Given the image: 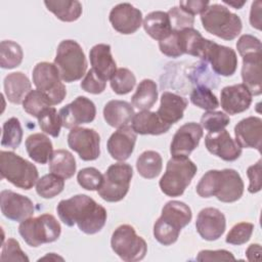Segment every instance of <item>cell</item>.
Masks as SVG:
<instances>
[{
	"instance_id": "52",
	"label": "cell",
	"mask_w": 262,
	"mask_h": 262,
	"mask_svg": "<svg viewBox=\"0 0 262 262\" xmlns=\"http://www.w3.org/2000/svg\"><path fill=\"white\" fill-rule=\"evenodd\" d=\"M209 4H210L209 1H205V0H186V1H180L179 7L184 11H186L187 13L194 16V14L202 13Z\"/></svg>"
},
{
	"instance_id": "27",
	"label": "cell",
	"mask_w": 262,
	"mask_h": 262,
	"mask_svg": "<svg viewBox=\"0 0 262 262\" xmlns=\"http://www.w3.org/2000/svg\"><path fill=\"white\" fill-rule=\"evenodd\" d=\"M134 115L133 106L125 100H110L103 107V118L114 128L127 126L132 121Z\"/></svg>"
},
{
	"instance_id": "47",
	"label": "cell",
	"mask_w": 262,
	"mask_h": 262,
	"mask_svg": "<svg viewBox=\"0 0 262 262\" xmlns=\"http://www.w3.org/2000/svg\"><path fill=\"white\" fill-rule=\"evenodd\" d=\"M81 88L91 94H99L102 93L106 86V81L101 79L92 69L89 70L86 74L84 79L80 84Z\"/></svg>"
},
{
	"instance_id": "50",
	"label": "cell",
	"mask_w": 262,
	"mask_h": 262,
	"mask_svg": "<svg viewBox=\"0 0 262 262\" xmlns=\"http://www.w3.org/2000/svg\"><path fill=\"white\" fill-rule=\"evenodd\" d=\"M196 261H234L235 257L231 252L226 250H203L200 251L196 258Z\"/></svg>"
},
{
	"instance_id": "10",
	"label": "cell",
	"mask_w": 262,
	"mask_h": 262,
	"mask_svg": "<svg viewBox=\"0 0 262 262\" xmlns=\"http://www.w3.org/2000/svg\"><path fill=\"white\" fill-rule=\"evenodd\" d=\"M132 176L133 169L129 164L111 165L103 174L102 184L97 190L99 196L108 203L120 202L129 191Z\"/></svg>"
},
{
	"instance_id": "16",
	"label": "cell",
	"mask_w": 262,
	"mask_h": 262,
	"mask_svg": "<svg viewBox=\"0 0 262 262\" xmlns=\"http://www.w3.org/2000/svg\"><path fill=\"white\" fill-rule=\"evenodd\" d=\"M203 135V128L200 124L189 122L182 125L174 134L170 144L172 157H188L199 146Z\"/></svg>"
},
{
	"instance_id": "13",
	"label": "cell",
	"mask_w": 262,
	"mask_h": 262,
	"mask_svg": "<svg viewBox=\"0 0 262 262\" xmlns=\"http://www.w3.org/2000/svg\"><path fill=\"white\" fill-rule=\"evenodd\" d=\"M68 144L83 161H94L100 155V136L94 129L72 128L68 135Z\"/></svg>"
},
{
	"instance_id": "32",
	"label": "cell",
	"mask_w": 262,
	"mask_h": 262,
	"mask_svg": "<svg viewBox=\"0 0 262 262\" xmlns=\"http://www.w3.org/2000/svg\"><path fill=\"white\" fill-rule=\"evenodd\" d=\"M158 100V86L150 79H143L131 97V103L140 111H148Z\"/></svg>"
},
{
	"instance_id": "19",
	"label": "cell",
	"mask_w": 262,
	"mask_h": 262,
	"mask_svg": "<svg viewBox=\"0 0 262 262\" xmlns=\"http://www.w3.org/2000/svg\"><path fill=\"white\" fill-rule=\"evenodd\" d=\"M205 145L212 155L227 162L235 161L242 155V147L225 129L216 133H208L205 137Z\"/></svg>"
},
{
	"instance_id": "54",
	"label": "cell",
	"mask_w": 262,
	"mask_h": 262,
	"mask_svg": "<svg viewBox=\"0 0 262 262\" xmlns=\"http://www.w3.org/2000/svg\"><path fill=\"white\" fill-rule=\"evenodd\" d=\"M261 254V246L259 244H252L246 250V256L249 261H259Z\"/></svg>"
},
{
	"instance_id": "4",
	"label": "cell",
	"mask_w": 262,
	"mask_h": 262,
	"mask_svg": "<svg viewBox=\"0 0 262 262\" xmlns=\"http://www.w3.org/2000/svg\"><path fill=\"white\" fill-rule=\"evenodd\" d=\"M204 29L223 40H233L242 32L243 24L239 16L221 4H209L201 13Z\"/></svg>"
},
{
	"instance_id": "39",
	"label": "cell",
	"mask_w": 262,
	"mask_h": 262,
	"mask_svg": "<svg viewBox=\"0 0 262 262\" xmlns=\"http://www.w3.org/2000/svg\"><path fill=\"white\" fill-rule=\"evenodd\" d=\"M110 84L115 93L119 95H125L133 90L136 84V78L130 70L126 68H120L111 78Z\"/></svg>"
},
{
	"instance_id": "1",
	"label": "cell",
	"mask_w": 262,
	"mask_h": 262,
	"mask_svg": "<svg viewBox=\"0 0 262 262\" xmlns=\"http://www.w3.org/2000/svg\"><path fill=\"white\" fill-rule=\"evenodd\" d=\"M56 212L66 225L71 227L77 224L86 234L99 232L107 218L104 207L86 194H76L68 200H61L56 207Z\"/></svg>"
},
{
	"instance_id": "5",
	"label": "cell",
	"mask_w": 262,
	"mask_h": 262,
	"mask_svg": "<svg viewBox=\"0 0 262 262\" xmlns=\"http://www.w3.org/2000/svg\"><path fill=\"white\" fill-rule=\"evenodd\" d=\"M196 171V165L188 157H172L159 182L162 192L172 198L180 196L190 184Z\"/></svg>"
},
{
	"instance_id": "29",
	"label": "cell",
	"mask_w": 262,
	"mask_h": 262,
	"mask_svg": "<svg viewBox=\"0 0 262 262\" xmlns=\"http://www.w3.org/2000/svg\"><path fill=\"white\" fill-rule=\"evenodd\" d=\"M29 157L36 163L46 164L53 154L52 142L43 133H34L28 136L25 142Z\"/></svg>"
},
{
	"instance_id": "34",
	"label": "cell",
	"mask_w": 262,
	"mask_h": 262,
	"mask_svg": "<svg viewBox=\"0 0 262 262\" xmlns=\"http://www.w3.org/2000/svg\"><path fill=\"white\" fill-rule=\"evenodd\" d=\"M163 168L161 155L155 150L143 151L136 161L138 174L145 179H154L160 175Z\"/></svg>"
},
{
	"instance_id": "11",
	"label": "cell",
	"mask_w": 262,
	"mask_h": 262,
	"mask_svg": "<svg viewBox=\"0 0 262 262\" xmlns=\"http://www.w3.org/2000/svg\"><path fill=\"white\" fill-rule=\"evenodd\" d=\"M33 83L38 90L47 95L52 105L60 103L66 95V86L61 82L59 72L54 63L38 62L32 73Z\"/></svg>"
},
{
	"instance_id": "55",
	"label": "cell",
	"mask_w": 262,
	"mask_h": 262,
	"mask_svg": "<svg viewBox=\"0 0 262 262\" xmlns=\"http://www.w3.org/2000/svg\"><path fill=\"white\" fill-rule=\"evenodd\" d=\"M41 260H52V261L60 260V261H63V258H62V257H59L58 255H56V254H54V253H48L46 256L40 258L38 261H41Z\"/></svg>"
},
{
	"instance_id": "31",
	"label": "cell",
	"mask_w": 262,
	"mask_h": 262,
	"mask_svg": "<svg viewBox=\"0 0 262 262\" xmlns=\"http://www.w3.org/2000/svg\"><path fill=\"white\" fill-rule=\"evenodd\" d=\"M77 169L75 157L67 149H56L49 160V171L63 179L74 176Z\"/></svg>"
},
{
	"instance_id": "21",
	"label": "cell",
	"mask_w": 262,
	"mask_h": 262,
	"mask_svg": "<svg viewBox=\"0 0 262 262\" xmlns=\"http://www.w3.org/2000/svg\"><path fill=\"white\" fill-rule=\"evenodd\" d=\"M252 96L244 84L226 86L220 92V104L226 114L236 115L250 107Z\"/></svg>"
},
{
	"instance_id": "14",
	"label": "cell",
	"mask_w": 262,
	"mask_h": 262,
	"mask_svg": "<svg viewBox=\"0 0 262 262\" xmlns=\"http://www.w3.org/2000/svg\"><path fill=\"white\" fill-rule=\"evenodd\" d=\"M58 114L62 127L72 129L81 124L91 123L95 119L96 107L89 98L78 96L71 103L61 107Z\"/></svg>"
},
{
	"instance_id": "2",
	"label": "cell",
	"mask_w": 262,
	"mask_h": 262,
	"mask_svg": "<svg viewBox=\"0 0 262 262\" xmlns=\"http://www.w3.org/2000/svg\"><path fill=\"white\" fill-rule=\"evenodd\" d=\"M196 193L201 198L216 196L222 203H233L242 198L244 182L233 169L210 170L196 184Z\"/></svg>"
},
{
	"instance_id": "6",
	"label": "cell",
	"mask_w": 262,
	"mask_h": 262,
	"mask_svg": "<svg viewBox=\"0 0 262 262\" xmlns=\"http://www.w3.org/2000/svg\"><path fill=\"white\" fill-rule=\"evenodd\" d=\"M53 63L66 83L80 80L87 70V60L81 45L70 39L58 44Z\"/></svg>"
},
{
	"instance_id": "7",
	"label": "cell",
	"mask_w": 262,
	"mask_h": 262,
	"mask_svg": "<svg viewBox=\"0 0 262 262\" xmlns=\"http://www.w3.org/2000/svg\"><path fill=\"white\" fill-rule=\"evenodd\" d=\"M0 173L1 178L25 190L31 189L39 179L36 166L13 151H0Z\"/></svg>"
},
{
	"instance_id": "38",
	"label": "cell",
	"mask_w": 262,
	"mask_h": 262,
	"mask_svg": "<svg viewBox=\"0 0 262 262\" xmlns=\"http://www.w3.org/2000/svg\"><path fill=\"white\" fill-rule=\"evenodd\" d=\"M190 101L200 108L213 111L219 106V101L212 90L203 84L195 86L190 93Z\"/></svg>"
},
{
	"instance_id": "53",
	"label": "cell",
	"mask_w": 262,
	"mask_h": 262,
	"mask_svg": "<svg viewBox=\"0 0 262 262\" xmlns=\"http://www.w3.org/2000/svg\"><path fill=\"white\" fill-rule=\"evenodd\" d=\"M250 24L253 28L261 30V1L259 0L253 2L251 5Z\"/></svg>"
},
{
	"instance_id": "17",
	"label": "cell",
	"mask_w": 262,
	"mask_h": 262,
	"mask_svg": "<svg viewBox=\"0 0 262 262\" xmlns=\"http://www.w3.org/2000/svg\"><path fill=\"white\" fill-rule=\"evenodd\" d=\"M108 19L117 32L130 35L141 27L142 12L130 3H119L112 8Z\"/></svg>"
},
{
	"instance_id": "22",
	"label": "cell",
	"mask_w": 262,
	"mask_h": 262,
	"mask_svg": "<svg viewBox=\"0 0 262 262\" xmlns=\"http://www.w3.org/2000/svg\"><path fill=\"white\" fill-rule=\"evenodd\" d=\"M235 142L243 148H256L261 151L262 120L259 117H248L234 127Z\"/></svg>"
},
{
	"instance_id": "20",
	"label": "cell",
	"mask_w": 262,
	"mask_h": 262,
	"mask_svg": "<svg viewBox=\"0 0 262 262\" xmlns=\"http://www.w3.org/2000/svg\"><path fill=\"white\" fill-rule=\"evenodd\" d=\"M137 134L131 126L118 128L107 140L106 147L110 156L119 162H124L130 158L134 150Z\"/></svg>"
},
{
	"instance_id": "23",
	"label": "cell",
	"mask_w": 262,
	"mask_h": 262,
	"mask_svg": "<svg viewBox=\"0 0 262 262\" xmlns=\"http://www.w3.org/2000/svg\"><path fill=\"white\" fill-rule=\"evenodd\" d=\"M243 57L242 79L243 84L248 88L252 95H260L262 93V54L255 52L246 54Z\"/></svg>"
},
{
	"instance_id": "3",
	"label": "cell",
	"mask_w": 262,
	"mask_h": 262,
	"mask_svg": "<svg viewBox=\"0 0 262 262\" xmlns=\"http://www.w3.org/2000/svg\"><path fill=\"white\" fill-rule=\"evenodd\" d=\"M191 218L192 213L188 205L180 201L167 202L154 224L155 238L164 246L176 243L181 229L189 224Z\"/></svg>"
},
{
	"instance_id": "15",
	"label": "cell",
	"mask_w": 262,
	"mask_h": 262,
	"mask_svg": "<svg viewBox=\"0 0 262 262\" xmlns=\"http://www.w3.org/2000/svg\"><path fill=\"white\" fill-rule=\"evenodd\" d=\"M0 207L4 217L16 222H23L32 217L35 212L32 200L8 189H4L0 193Z\"/></svg>"
},
{
	"instance_id": "28",
	"label": "cell",
	"mask_w": 262,
	"mask_h": 262,
	"mask_svg": "<svg viewBox=\"0 0 262 262\" xmlns=\"http://www.w3.org/2000/svg\"><path fill=\"white\" fill-rule=\"evenodd\" d=\"M31 88L32 84L29 78L21 72L8 74L4 78V93L7 99L14 104L23 103Z\"/></svg>"
},
{
	"instance_id": "56",
	"label": "cell",
	"mask_w": 262,
	"mask_h": 262,
	"mask_svg": "<svg viewBox=\"0 0 262 262\" xmlns=\"http://www.w3.org/2000/svg\"><path fill=\"white\" fill-rule=\"evenodd\" d=\"M247 1H242V2H236V1H227V0H223V3L229 5V6H232L233 8L235 9H241L245 4H246Z\"/></svg>"
},
{
	"instance_id": "44",
	"label": "cell",
	"mask_w": 262,
	"mask_h": 262,
	"mask_svg": "<svg viewBox=\"0 0 262 262\" xmlns=\"http://www.w3.org/2000/svg\"><path fill=\"white\" fill-rule=\"evenodd\" d=\"M254 230V224L250 222L236 223L226 235L225 242L229 245L241 246L246 244L252 236Z\"/></svg>"
},
{
	"instance_id": "30",
	"label": "cell",
	"mask_w": 262,
	"mask_h": 262,
	"mask_svg": "<svg viewBox=\"0 0 262 262\" xmlns=\"http://www.w3.org/2000/svg\"><path fill=\"white\" fill-rule=\"evenodd\" d=\"M142 25L147 35L159 42L167 38L172 32L169 15L165 11L149 12L144 17Z\"/></svg>"
},
{
	"instance_id": "26",
	"label": "cell",
	"mask_w": 262,
	"mask_h": 262,
	"mask_svg": "<svg viewBox=\"0 0 262 262\" xmlns=\"http://www.w3.org/2000/svg\"><path fill=\"white\" fill-rule=\"evenodd\" d=\"M131 127L136 134L141 135H161L168 132L171 128L156 112L150 111H141L135 114Z\"/></svg>"
},
{
	"instance_id": "49",
	"label": "cell",
	"mask_w": 262,
	"mask_h": 262,
	"mask_svg": "<svg viewBox=\"0 0 262 262\" xmlns=\"http://www.w3.org/2000/svg\"><path fill=\"white\" fill-rule=\"evenodd\" d=\"M159 48L161 52L169 57H179L182 55L179 45L178 32L172 31L171 34L164 40L159 42Z\"/></svg>"
},
{
	"instance_id": "8",
	"label": "cell",
	"mask_w": 262,
	"mask_h": 262,
	"mask_svg": "<svg viewBox=\"0 0 262 262\" xmlns=\"http://www.w3.org/2000/svg\"><path fill=\"white\" fill-rule=\"evenodd\" d=\"M18 232L29 246L36 248L57 241L61 233V227L53 215L46 213L20 222Z\"/></svg>"
},
{
	"instance_id": "24",
	"label": "cell",
	"mask_w": 262,
	"mask_h": 262,
	"mask_svg": "<svg viewBox=\"0 0 262 262\" xmlns=\"http://www.w3.org/2000/svg\"><path fill=\"white\" fill-rule=\"evenodd\" d=\"M187 104L188 102L183 96L165 91L161 96V103L157 114L165 123L172 126L183 118Z\"/></svg>"
},
{
	"instance_id": "35",
	"label": "cell",
	"mask_w": 262,
	"mask_h": 262,
	"mask_svg": "<svg viewBox=\"0 0 262 262\" xmlns=\"http://www.w3.org/2000/svg\"><path fill=\"white\" fill-rule=\"evenodd\" d=\"M24 58V52L19 44L11 40L0 43V67L2 69H14L18 67Z\"/></svg>"
},
{
	"instance_id": "41",
	"label": "cell",
	"mask_w": 262,
	"mask_h": 262,
	"mask_svg": "<svg viewBox=\"0 0 262 262\" xmlns=\"http://www.w3.org/2000/svg\"><path fill=\"white\" fill-rule=\"evenodd\" d=\"M51 105L47 95L38 89L31 90L23 101V108L25 112L36 118H38L46 107Z\"/></svg>"
},
{
	"instance_id": "36",
	"label": "cell",
	"mask_w": 262,
	"mask_h": 262,
	"mask_svg": "<svg viewBox=\"0 0 262 262\" xmlns=\"http://www.w3.org/2000/svg\"><path fill=\"white\" fill-rule=\"evenodd\" d=\"M64 187V179L53 174H46L36 183L37 193L44 199H52L59 194Z\"/></svg>"
},
{
	"instance_id": "46",
	"label": "cell",
	"mask_w": 262,
	"mask_h": 262,
	"mask_svg": "<svg viewBox=\"0 0 262 262\" xmlns=\"http://www.w3.org/2000/svg\"><path fill=\"white\" fill-rule=\"evenodd\" d=\"M0 260L5 261H19V262H29L28 256L20 249L18 242L12 237L6 239L2 245V251Z\"/></svg>"
},
{
	"instance_id": "37",
	"label": "cell",
	"mask_w": 262,
	"mask_h": 262,
	"mask_svg": "<svg viewBox=\"0 0 262 262\" xmlns=\"http://www.w3.org/2000/svg\"><path fill=\"white\" fill-rule=\"evenodd\" d=\"M23 139V129L20 122L17 118L8 119L2 127V138L1 145L3 147H8L15 149L19 146Z\"/></svg>"
},
{
	"instance_id": "51",
	"label": "cell",
	"mask_w": 262,
	"mask_h": 262,
	"mask_svg": "<svg viewBox=\"0 0 262 262\" xmlns=\"http://www.w3.org/2000/svg\"><path fill=\"white\" fill-rule=\"evenodd\" d=\"M261 163H262V161L259 160L256 164L250 166L247 170V175L250 180V184L248 187V190L250 193H256L261 190V186H262Z\"/></svg>"
},
{
	"instance_id": "40",
	"label": "cell",
	"mask_w": 262,
	"mask_h": 262,
	"mask_svg": "<svg viewBox=\"0 0 262 262\" xmlns=\"http://www.w3.org/2000/svg\"><path fill=\"white\" fill-rule=\"evenodd\" d=\"M37 119L39 126L44 133L52 137H58L62 125L59 114L54 106L46 107Z\"/></svg>"
},
{
	"instance_id": "42",
	"label": "cell",
	"mask_w": 262,
	"mask_h": 262,
	"mask_svg": "<svg viewBox=\"0 0 262 262\" xmlns=\"http://www.w3.org/2000/svg\"><path fill=\"white\" fill-rule=\"evenodd\" d=\"M230 122L229 116L223 112L208 111L203 114L201 118V126L205 128L208 133H216L223 130Z\"/></svg>"
},
{
	"instance_id": "12",
	"label": "cell",
	"mask_w": 262,
	"mask_h": 262,
	"mask_svg": "<svg viewBox=\"0 0 262 262\" xmlns=\"http://www.w3.org/2000/svg\"><path fill=\"white\" fill-rule=\"evenodd\" d=\"M210 62L212 70L220 76H232L237 68V56L235 51L227 46L219 45L209 39L206 40L202 58Z\"/></svg>"
},
{
	"instance_id": "45",
	"label": "cell",
	"mask_w": 262,
	"mask_h": 262,
	"mask_svg": "<svg viewBox=\"0 0 262 262\" xmlns=\"http://www.w3.org/2000/svg\"><path fill=\"white\" fill-rule=\"evenodd\" d=\"M170 18L172 31H181L192 28L194 24V16L187 13L178 6H174L167 12Z\"/></svg>"
},
{
	"instance_id": "9",
	"label": "cell",
	"mask_w": 262,
	"mask_h": 262,
	"mask_svg": "<svg viewBox=\"0 0 262 262\" xmlns=\"http://www.w3.org/2000/svg\"><path fill=\"white\" fill-rule=\"evenodd\" d=\"M111 247L125 262L142 260L147 252L146 242L139 235L133 226L122 224L115 229L111 238Z\"/></svg>"
},
{
	"instance_id": "18",
	"label": "cell",
	"mask_w": 262,
	"mask_h": 262,
	"mask_svg": "<svg viewBox=\"0 0 262 262\" xmlns=\"http://www.w3.org/2000/svg\"><path fill=\"white\" fill-rule=\"evenodd\" d=\"M195 228L202 238L209 242L216 241L221 237L225 231V216L216 208H205L198 214Z\"/></svg>"
},
{
	"instance_id": "43",
	"label": "cell",
	"mask_w": 262,
	"mask_h": 262,
	"mask_svg": "<svg viewBox=\"0 0 262 262\" xmlns=\"http://www.w3.org/2000/svg\"><path fill=\"white\" fill-rule=\"evenodd\" d=\"M79 185L86 190H98L103 181V175L94 167L81 169L77 174Z\"/></svg>"
},
{
	"instance_id": "48",
	"label": "cell",
	"mask_w": 262,
	"mask_h": 262,
	"mask_svg": "<svg viewBox=\"0 0 262 262\" xmlns=\"http://www.w3.org/2000/svg\"><path fill=\"white\" fill-rule=\"evenodd\" d=\"M236 49L241 56H244L246 54L255 53V52H261L262 50V44L261 41L250 34H245L239 37V39L236 42Z\"/></svg>"
},
{
	"instance_id": "33",
	"label": "cell",
	"mask_w": 262,
	"mask_h": 262,
	"mask_svg": "<svg viewBox=\"0 0 262 262\" xmlns=\"http://www.w3.org/2000/svg\"><path fill=\"white\" fill-rule=\"evenodd\" d=\"M44 4L61 21H75L82 14V4L77 0L44 1Z\"/></svg>"
},
{
	"instance_id": "25",
	"label": "cell",
	"mask_w": 262,
	"mask_h": 262,
	"mask_svg": "<svg viewBox=\"0 0 262 262\" xmlns=\"http://www.w3.org/2000/svg\"><path fill=\"white\" fill-rule=\"evenodd\" d=\"M92 70L104 81L111 80L117 71V63L112 56L108 44H96L89 52Z\"/></svg>"
}]
</instances>
